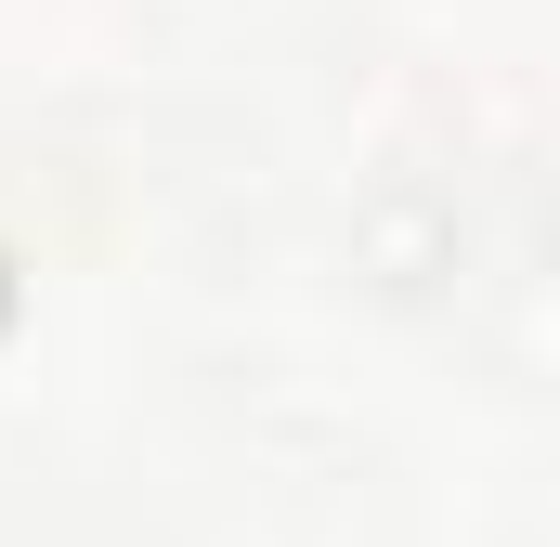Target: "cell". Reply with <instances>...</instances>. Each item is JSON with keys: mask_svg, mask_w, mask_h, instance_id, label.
<instances>
[{"mask_svg": "<svg viewBox=\"0 0 560 547\" xmlns=\"http://www.w3.org/2000/svg\"><path fill=\"white\" fill-rule=\"evenodd\" d=\"M352 235H365L378 287H430V274H456V209H443V196H378Z\"/></svg>", "mask_w": 560, "mask_h": 547, "instance_id": "6da1fadb", "label": "cell"}, {"mask_svg": "<svg viewBox=\"0 0 560 547\" xmlns=\"http://www.w3.org/2000/svg\"><path fill=\"white\" fill-rule=\"evenodd\" d=\"M0 300H13V287H0Z\"/></svg>", "mask_w": 560, "mask_h": 547, "instance_id": "7a4b0ae2", "label": "cell"}]
</instances>
